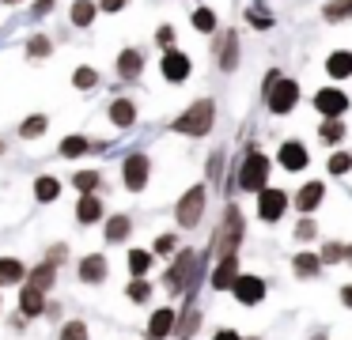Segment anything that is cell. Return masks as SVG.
<instances>
[{
    "label": "cell",
    "mask_w": 352,
    "mask_h": 340,
    "mask_svg": "<svg viewBox=\"0 0 352 340\" xmlns=\"http://www.w3.org/2000/svg\"><path fill=\"white\" fill-rule=\"evenodd\" d=\"M341 299H344V306H352V284H349V287H344V291H341Z\"/></svg>",
    "instance_id": "7dc6e473"
},
{
    "label": "cell",
    "mask_w": 352,
    "mask_h": 340,
    "mask_svg": "<svg viewBox=\"0 0 352 340\" xmlns=\"http://www.w3.org/2000/svg\"><path fill=\"white\" fill-rule=\"evenodd\" d=\"M318 257H314V253H299L296 257V272H299V276H314V272H318Z\"/></svg>",
    "instance_id": "4dcf8cb0"
},
{
    "label": "cell",
    "mask_w": 352,
    "mask_h": 340,
    "mask_svg": "<svg viewBox=\"0 0 352 340\" xmlns=\"http://www.w3.org/2000/svg\"><path fill=\"white\" fill-rule=\"evenodd\" d=\"M144 181H148V159L144 155H129L125 159V185L144 189Z\"/></svg>",
    "instance_id": "ba28073f"
},
{
    "label": "cell",
    "mask_w": 352,
    "mask_h": 340,
    "mask_svg": "<svg viewBox=\"0 0 352 340\" xmlns=\"http://www.w3.org/2000/svg\"><path fill=\"white\" fill-rule=\"evenodd\" d=\"M322 15H326L329 23H341V19H349V15H352V0H329V4L322 8Z\"/></svg>",
    "instance_id": "603a6c76"
},
{
    "label": "cell",
    "mask_w": 352,
    "mask_h": 340,
    "mask_svg": "<svg viewBox=\"0 0 352 340\" xmlns=\"http://www.w3.org/2000/svg\"><path fill=\"white\" fill-rule=\"evenodd\" d=\"M76 185L84 189V193H91L95 185H99V174H91V170H84V174H76Z\"/></svg>",
    "instance_id": "ab89813d"
},
{
    "label": "cell",
    "mask_w": 352,
    "mask_h": 340,
    "mask_svg": "<svg viewBox=\"0 0 352 340\" xmlns=\"http://www.w3.org/2000/svg\"><path fill=\"white\" fill-rule=\"evenodd\" d=\"M235 65H239V38L228 30V34L220 38V68H223V72H231Z\"/></svg>",
    "instance_id": "5bb4252c"
},
{
    "label": "cell",
    "mask_w": 352,
    "mask_h": 340,
    "mask_svg": "<svg viewBox=\"0 0 352 340\" xmlns=\"http://www.w3.org/2000/svg\"><path fill=\"white\" fill-rule=\"evenodd\" d=\"M193 27H197L201 34L216 30V12H212V8H197V12H193Z\"/></svg>",
    "instance_id": "484cf974"
},
{
    "label": "cell",
    "mask_w": 352,
    "mask_h": 340,
    "mask_svg": "<svg viewBox=\"0 0 352 340\" xmlns=\"http://www.w3.org/2000/svg\"><path fill=\"white\" fill-rule=\"evenodd\" d=\"M246 19H250V27H254V30H269V27H273V15H269L265 8H258V4H250Z\"/></svg>",
    "instance_id": "4316f807"
},
{
    "label": "cell",
    "mask_w": 352,
    "mask_h": 340,
    "mask_svg": "<svg viewBox=\"0 0 352 340\" xmlns=\"http://www.w3.org/2000/svg\"><path fill=\"white\" fill-rule=\"evenodd\" d=\"M57 193H61V181H57V178H38V185H34V196H38L42 204L54 201Z\"/></svg>",
    "instance_id": "d4e9b609"
},
{
    "label": "cell",
    "mask_w": 352,
    "mask_h": 340,
    "mask_svg": "<svg viewBox=\"0 0 352 340\" xmlns=\"http://www.w3.org/2000/svg\"><path fill=\"white\" fill-rule=\"evenodd\" d=\"M155 38H160V45H170V42H175V30H170V27H160V34H155Z\"/></svg>",
    "instance_id": "7bdbcfd3"
},
{
    "label": "cell",
    "mask_w": 352,
    "mask_h": 340,
    "mask_svg": "<svg viewBox=\"0 0 352 340\" xmlns=\"http://www.w3.org/2000/svg\"><path fill=\"white\" fill-rule=\"evenodd\" d=\"M140 68H144V60H140V53H137V49H125L122 57H118V72H122L125 80L140 76Z\"/></svg>",
    "instance_id": "e0dca14e"
},
{
    "label": "cell",
    "mask_w": 352,
    "mask_h": 340,
    "mask_svg": "<svg viewBox=\"0 0 352 340\" xmlns=\"http://www.w3.org/2000/svg\"><path fill=\"white\" fill-rule=\"evenodd\" d=\"M148 295H152V287H148L144 280H137V284H129V299H133V302H144Z\"/></svg>",
    "instance_id": "f35d334b"
},
{
    "label": "cell",
    "mask_w": 352,
    "mask_h": 340,
    "mask_svg": "<svg viewBox=\"0 0 352 340\" xmlns=\"http://www.w3.org/2000/svg\"><path fill=\"white\" fill-rule=\"evenodd\" d=\"M344 136V125H341V117H329L326 125H322V140H329V144H337Z\"/></svg>",
    "instance_id": "d6a6232c"
},
{
    "label": "cell",
    "mask_w": 352,
    "mask_h": 340,
    "mask_svg": "<svg viewBox=\"0 0 352 340\" xmlns=\"http://www.w3.org/2000/svg\"><path fill=\"white\" fill-rule=\"evenodd\" d=\"M190 264H193V253H182V257H178V264H175V272L167 276V284H170V287H178V284H182V280H186V272H190Z\"/></svg>",
    "instance_id": "f546056e"
},
{
    "label": "cell",
    "mask_w": 352,
    "mask_h": 340,
    "mask_svg": "<svg viewBox=\"0 0 352 340\" xmlns=\"http://www.w3.org/2000/svg\"><path fill=\"white\" fill-rule=\"evenodd\" d=\"M91 19H95V4L91 0H76L72 4V23L76 27H91Z\"/></svg>",
    "instance_id": "cb8c5ba5"
},
{
    "label": "cell",
    "mask_w": 352,
    "mask_h": 340,
    "mask_svg": "<svg viewBox=\"0 0 352 340\" xmlns=\"http://www.w3.org/2000/svg\"><path fill=\"white\" fill-rule=\"evenodd\" d=\"M235 280H239V261H235V253H228L220 264H216V272H212V287L223 291V287H231Z\"/></svg>",
    "instance_id": "30bf717a"
},
{
    "label": "cell",
    "mask_w": 352,
    "mask_h": 340,
    "mask_svg": "<svg viewBox=\"0 0 352 340\" xmlns=\"http://www.w3.org/2000/svg\"><path fill=\"white\" fill-rule=\"evenodd\" d=\"M170 329H175V314H170V310H155V317H152V340L167 337Z\"/></svg>",
    "instance_id": "7402d4cb"
},
{
    "label": "cell",
    "mask_w": 352,
    "mask_h": 340,
    "mask_svg": "<svg viewBox=\"0 0 352 340\" xmlns=\"http://www.w3.org/2000/svg\"><path fill=\"white\" fill-rule=\"evenodd\" d=\"M326 72L333 76V80H344V76H352V53H349V49H337V53H329V60H326Z\"/></svg>",
    "instance_id": "4fadbf2b"
},
{
    "label": "cell",
    "mask_w": 352,
    "mask_h": 340,
    "mask_svg": "<svg viewBox=\"0 0 352 340\" xmlns=\"http://www.w3.org/2000/svg\"><path fill=\"white\" fill-rule=\"evenodd\" d=\"M129 269H133V276H144V272L152 269V253H144V249H133V253H129Z\"/></svg>",
    "instance_id": "83f0119b"
},
{
    "label": "cell",
    "mask_w": 352,
    "mask_h": 340,
    "mask_svg": "<svg viewBox=\"0 0 352 340\" xmlns=\"http://www.w3.org/2000/svg\"><path fill=\"white\" fill-rule=\"evenodd\" d=\"M27 53H34V57H46L50 53V38H31V45H27Z\"/></svg>",
    "instance_id": "60d3db41"
},
{
    "label": "cell",
    "mask_w": 352,
    "mask_h": 340,
    "mask_svg": "<svg viewBox=\"0 0 352 340\" xmlns=\"http://www.w3.org/2000/svg\"><path fill=\"white\" fill-rule=\"evenodd\" d=\"M341 253H344L341 246H326V261H337V257H341Z\"/></svg>",
    "instance_id": "f6af8a7d"
},
{
    "label": "cell",
    "mask_w": 352,
    "mask_h": 340,
    "mask_svg": "<svg viewBox=\"0 0 352 340\" xmlns=\"http://www.w3.org/2000/svg\"><path fill=\"white\" fill-rule=\"evenodd\" d=\"M42 306H46V302H42V287H27V291H23V299H19V310H23V314H42Z\"/></svg>",
    "instance_id": "d6986e66"
},
{
    "label": "cell",
    "mask_w": 352,
    "mask_h": 340,
    "mask_svg": "<svg viewBox=\"0 0 352 340\" xmlns=\"http://www.w3.org/2000/svg\"><path fill=\"white\" fill-rule=\"evenodd\" d=\"M72 83H76V87H95V83H99V76H95V68H76V76H72Z\"/></svg>",
    "instance_id": "d590c367"
},
{
    "label": "cell",
    "mask_w": 352,
    "mask_h": 340,
    "mask_svg": "<svg viewBox=\"0 0 352 340\" xmlns=\"http://www.w3.org/2000/svg\"><path fill=\"white\" fill-rule=\"evenodd\" d=\"M102 8H107V12H122L125 0H102Z\"/></svg>",
    "instance_id": "ee69618b"
},
{
    "label": "cell",
    "mask_w": 352,
    "mask_h": 340,
    "mask_svg": "<svg viewBox=\"0 0 352 340\" xmlns=\"http://www.w3.org/2000/svg\"><path fill=\"white\" fill-rule=\"evenodd\" d=\"M212 117H216V106L208 102V98H201V102H193L190 110H186L182 117L175 121V133H186V136H205L208 128H212Z\"/></svg>",
    "instance_id": "7a4b0ae2"
},
{
    "label": "cell",
    "mask_w": 352,
    "mask_h": 340,
    "mask_svg": "<svg viewBox=\"0 0 352 340\" xmlns=\"http://www.w3.org/2000/svg\"><path fill=\"white\" fill-rule=\"evenodd\" d=\"M110 117H114V125L129 128V125H133V117H137V110H133V102H125V98H118V102L110 106Z\"/></svg>",
    "instance_id": "44dd1931"
},
{
    "label": "cell",
    "mask_w": 352,
    "mask_h": 340,
    "mask_svg": "<svg viewBox=\"0 0 352 340\" xmlns=\"http://www.w3.org/2000/svg\"><path fill=\"white\" fill-rule=\"evenodd\" d=\"M163 76H167L170 83H182L186 76H190V57H186V53H178V49H167L163 53Z\"/></svg>",
    "instance_id": "52a82bcc"
},
{
    "label": "cell",
    "mask_w": 352,
    "mask_h": 340,
    "mask_svg": "<svg viewBox=\"0 0 352 340\" xmlns=\"http://www.w3.org/2000/svg\"><path fill=\"white\" fill-rule=\"evenodd\" d=\"M201 212H205V189H190V193L182 196V204H178V223L182 227H193L201 219Z\"/></svg>",
    "instance_id": "5b68a950"
},
{
    "label": "cell",
    "mask_w": 352,
    "mask_h": 340,
    "mask_svg": "<svg viewBox=\"0 0 352 340\" xmlns=\"http://www.w3.org/2000/svg\"><path fill=\"white\" fill-rule=\"evenodd\" d=\"M265 102L273 113H292L299 102V83L296 80H280L276 72H269V83H265Z\"/></svg>",
    "instance_id": "6da1fadb"
},
{
    "label": "cell",
    "mask_w": 352,
    "mask_h": 340,
    "mask_svg": "<svg viewBox=\"0 0 352 340\" xmlns=\"http://www.w3.org/2000/svg\"><path fill=\"white\" fill-rule=\"evenodd\" d=\"M19 133H23L27 140H31V136H42L46 133V117H27L23 125H19Z\"/></svg>",
    "instance_id": "836d02e7"
},
{
    "label": "cell",
    "mask_w": 352,
    "mask_h": 340,
    "mask_svg": "<svg viewBox=\"0 0 352 340\" xmlns=\"http://www.w3.org/2000/svg\"><path fill=\"white\" fill-rule=\"evenodd\" d=\"M344 170H352V155H344V151H341V155L329 159V174H344Z\"/></svg>",
    "instance_id": "8d00e7d4"
},
{
    "label": "cell",
    "mask_w": 352,
    "mask_h": 340,
    "mask_svg": "<svg viewBox=\"0 0 352 340\" xmlns=\"http://www.w3.org/2000/svg\"><path fill=\"white\" fill-rule=\"evenodd\" d=\"M231 291H235V299L243 302V306H254V302L265 299V284H261L258 276H239L235 284H231Z\"/></svg>",
    "instance_id": "8992f818"
},
{
    "label": "cell",
    "mask_w": 352,
    "mask_h": 340,
    "mask_svg": "<svg viewBox=\"0 0 352 340\" xmlns=\"http://www.w3.org/2000/svg\"><path fill=\"white\" fill-rule=\"evenodd\" d=\"M80 276H84L87 284H99V280L107 276V261H102L99 253H95V257H87V261L80 264Z\"/></svg>",
    "instance_id": "ac0fdd59"
},
{
    "label": "cell",
    "mask_w": 352,
    "mask_h": 340,
    "mask_svg": "<svg viewBox=\"0 0 352 340\" xmlns=\"http://www.w3.org/2000/svg\"><path fill=\"white\" fill-rule=\"evenodd\" d=\"M243 238V223H239V212L228 208V216H223V246H228V253L235 249V242Z\"/></svg>",
    "instance_id": "9a60e30c"
},
{
    "label": "cell",
    "mask_w": 352,
    "mask_h": 340,
    "mask_svg": "<svg viewBox=\"0 0 352 340\" xmlns=\"http://www.w3.org/2000/svg\"><path fill=\"white\" fill-rule=\"evenodd\" d=\"M4 4H16V0H4Z\"/></svg>",
    "instance_id": "c3c4849f"
},
{
    "label": "cell",
    "mask_w": 352,
    "mask_h": 340,
    "mask_svg": "<svg viewBox=\"0 0 352 340\" xmlns=\"http://www.w3.org/2000/svg\"><path fill=\"white\" fill-rule=\"evenodd\" d=\"M76 219H80V223H95V219H102V204L95 201L91 193H84V196H80V204H76Z\"/></svg>",
    "instance_id": "2e32d148"
},
{
    "label": "cell",
    "mask_w": 352,
    "mask_h": 340,
    "mask_svg": "<svg viewBox=\"0 0 352 340\" xmlns=\"http://www.w3.org/2000/svg\"><path fill=\"white\" fill-rule=\"evenodd\" d=\"M61 340H87V329L80 321H72V325H65V329H61Z\"/></svg>",
    "instance_id": "74e56055"
},
{
    "label": "cell",
    "mask_w": 352,
    "mask_h": 340,
    "mask_svg": "<svg viewBox=\"0 0 352 340\" xmlns=\"http://www.w3.org/2000/svg\"><path fill=\"white\" fill-rule=\"evenodd\" d=\"M125 234H129V219H125V216H114V219L107 223V238H110V242H122Z\"/></svg>",
    "instance_id": "f1b7e54d"
},
{
    "label": "cell",
    "mask_w": 352,
    "mask_h": 340,
    "mask_svg": "<svg viewBox=\"0 0 352 340\" xmlns=\"http://www.w3.org/2000/svg\"><path fill=\"white\" fill-rule=\"evenodd\" d=\"M31 284H34V287H42V291H46V287L54 284V264H38V269L31 272Z\"/></svg>",
    "instance_id": "1f68e13d"
},
{
    "label": "cell",
    "mask_w": 352,
    "mask_h": 340,
    "mask_svg": "<svg viewBox=\"0 0 352 340\" xmlns=\"http://www.w3.org/2000/svg\"><path fill=\"white\" fill-rule=\"evenodd\" d=\"M212 340H239V332H231V329H223V332H216Z\"/></svg>",
    "instance_id": "bcb514c9"
},
{
    "label": "cell",
    "mask_w": 352,
    "mask_h": 340,
    "mask_svg": "<svg viewBox=\"0 0 352 340\" xmlns=\"http://www.w3.org/2000/svg\"><path fill=\"white\" fill-rule=\"evenodd\" d=\"M19 280H23V264H19L16 257H4V261H0V287L19 284Z\"/></svg>",
    "instance_id": "ffe728a7"
},
{
    "label": "cell",
    "mask_w": 352,
    "mask_h": 340,
    "mask_svg": "<svg viewBox=\"0 0 352 340\" xmlns=\"http://www.w3.org/2000/svg\"><path fill=\"white\" fill-rule=\"evenodd\" d=\"M322 196H326V189H322V181H307V185L299 189V196H296L299 212H314V208L322 204Z\"/></svg>",
    "instance_id": "8fae6325"
},
{
    "label": "cell",
    "mask_w": 352,
    "mask_h": 340,
    "mask_svg": "<svg viewBox=\"0 0 352 340\" xmlns=\"http://www.w3.org/2000/svg\"><path fill=\"white\" fill-rule=\"evenodd\" d=\"M314 234H318V231H314V227H311V223H299V231H296V238H303V242H307V238H314Z\"/></svg>",
    "instance_id": "b9f144b4"
},
{
    "label": "cell",
    "mask_w": 352,
    "mask_h": 340,
    "mask_svg": "<svg viewBox=\"0 0 352 340\" xmlns=\"http://www.w3.org/2000/svg\"><path fill=\"white\" fill-rule=\"evenodd\" d=\"M284 204H288V196L280 193V189H261V219H280Z\"/></svg>",
    "instance_id": "9c48e42d"
},
{
    "label": "cell",
    "mask_w": 352,
    "mask_h": 340,
    "mask_svg": "<svg viewBox=\"0 0 352 340\" xmlns=\"http://www.w3.org/2000/svg\"><path fill=\"white\" fill-rule=\"evenodd\" d=\"M265 178H269V159L261 151H250L243 163V174H239V185L258 193V189H265Z\"/></svg>",
    "instance_id": "3957f363"
},
{
    "label": "cell",
    "mask_w": 352,
    "mask_h": 340,
    "mask_svg": "<svg viewBox=\"0 0 352 340\" xmlns=\"http://www.w3.org/2000/svg\"><path fill=\"white\" fill-rule=\"evenodd\" d=\"M280 163L288 166V170H303V166H307V148L299 140H288L280 148Z\"/></svg>",
    "instance_id": "7c38bea8"
},
{
    "label": "cell",
    "mask_w": 352,
    "mask_h": 340,
    "mask_svg": "<svg viewBox=\"0 0 352 340\" xmlns=\"http://www.w3.org/2000/svg\"><path fill=\"white\" fill-rule=\"evenodd\" d=\"M314 110L326 113V117H341L344 110H349V95L337 87H322L318 95H314Z\"/></svg>",
    "instance_id": "277c9868"
},
{
    "label": "cell",
    "mask_w": 352,
    "mask_h": 340,
    "mask_svg": "<svg viewBox=\"0 0 352 340\" xmlns=\"http://www.w3.org/2000/svg\"><path fill=\"white\" fill-rule=\"evenodd\" d=\"M84 151H87V140H84V136H69V140H65L61 144V155H84Z\"/></svg>",
    "instance_id": "e575fe53"
}]
</instances>
